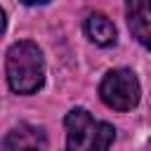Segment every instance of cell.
<instances>
[{
    "instance_id": "cell-2",
    "label": "cell",
    "mask_w": 151,
    "mask_h": 151,
    "mask_svg": "<svg viewBox=\"0 0 151 151\" xmlns=\"http://www.w3.org/2000/svg\"><path fill=\"white\" fill-rule=\"evenodd\" d=\"M66 127V146L71 151H97V149H109L116 139L113 125L97 120L87 109L76 106L66 113L64 118Z\"/></svg>"
},
{
    "instance_id": "cell-7",
    "label": "cell",
    "mask_w": 151,
    "mask_h": 151,
    "mask_svg": "<svg viewBox=\"0 0 151 151\" xmlns=\"http://www.w3.org/2000/svg\"><path fill=\"white\" fill-rule=\"evenodd\" d=\"M24 5H45V2H50V0H21Z\"/></svg>"
},
{
    "instance_id": "cell-6",
    "label": "cell",
    "mask_w": 151,
    "mask_h": 151,
    "mask_svg": "<svg viewBox=\"0 0 151 151\" xmlns=\"http://www.w3.org/2000/svg\"><path fill=\"white\" fill-rule=\"evenodd\" d=\"M85 33H87V38H90L94 45H99V47H111V45L116 42V35H118L113 21H111L106 14H101V12L87 14V19H85Z\"/></svg>"
},
{
    "instance_id": "cell-1",
    "label": "cell",
    "mask_w": 151,
    "mask_h": 151,
    "mask_svg": "<svg viewBox=\"0 0 151 151\" xmlns=\"http://www.w3.org/2000/svg\"><path fill=\"white\" fill-rule=\"evenodd\" d=\"M7 85L17 94H33L45 83V57L42 50L31 40H19L7 50L5 57Z\"/></svg>"
},
{
    "instance_id": "cell-5",
    "label": "cell",
    "mask_w": 151,
    "mask_h": 151,
    "mask_svg": "<svg viewBox=\"0 0 151 151\" xmlns=\"http://www.w3.org/2000/svg\"><path fill=\"white\" fill-rule=\"evenodd\" d=\"M47 146V137L42 132V127H33L21 123L19 127L9 130L7 137L2 139V149L5 151H17V149H45Z\"/></svg>"
},
{
    "instance_id": "cell-3",
    "label": "cell",
    "mask_w": 151,
    "mask_h": 151,
    "mask_svg": "<svg viewBox=\"0 0 151 151\" xmlns=\"http://www.w3.org/2000/svg\"><path fill=\"white\" fill-rule=\"evenodd\" d=\"M99 97L113 111H132L142 97V87H139L134 71L130 68L109 71L99 83Z\"/></svg>"
},
{
    "instance_id": "cell-4",
    "label": "cell",
    "mask_w": 151,
    "mask_h": 151,
    "mask_svg": "<svg viewBox=\"0 0 151 151\" xmlns=\"http://www.w3.org/2000/svg\"><path fill=\"white\" fill-rule=\"evenodd\" d=\"M130 33L139 45L151 50V0H125Z\"/></svg>"
}]
</instances>
